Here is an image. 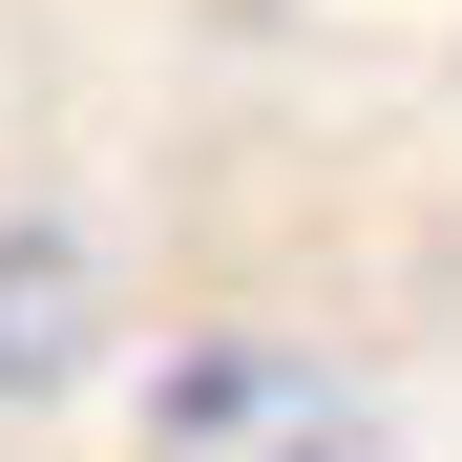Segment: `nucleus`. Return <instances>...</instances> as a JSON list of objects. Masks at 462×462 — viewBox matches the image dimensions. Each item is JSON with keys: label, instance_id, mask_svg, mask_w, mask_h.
I'll return each mask as SVG.
<instances>
[{"label": "nucleus", "instance_id": "1", "mask_svg": "<svg viewBox=\"0 0 462 462\" xmlns=\"http://www.w3.org/2000/svg\"><path fill=\"white\" fill-rule=\"evenodd\" d=\"M126 462H378L357 378L294 357V337H189L169 378H147V441Z\"/></svg>", "mask_w": 462, "mask_h": 462}, {"label": "nucleus", "instance_id": "2", "mask_svg": "<svg viewBox=\"0 0 462 462\" xmlns=\"http://www.w3.org/2000/svg\"><path fill=\"white\" fill-rule=\"evenodd\" d=\"M63 357H85V253L0 231V378H63Z\"/></svg>", "mask_w": 462, "mask_h": 462}]
</instances>
